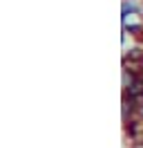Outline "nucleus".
<instances>
[{
	"instance_id": "obj_1",
	"label": "nucleus",
	"mask_w": 143,
	"mask_h": 148,
	"mask_svg": "<svg viewBox=\"0 0 143 148\" xmlns=\"http://www.w3.org/2000/svg\"><path fill=\"white\" fill-rule=\"evenodd\" d=\"M121 16H123V23L132 16H143V7H139L134 0H123V7H121Z\"/></svg>"
},
{
	"instance_id": "obj_2",
	"label": "nucleus",
	"mask_w": 143,
	"mask_h": 148,
	"mask_svg": "<svg viewBox=\"0 0 143 148\" xmlns=\"http://www.w3.org/2000/svg\"><path fill=\"white\" fill-rule=\"evenodd\" d=\"M123 32H125V34H130V36H143V23H139V25L123 23Z\"/></svg>"
},
{
	"instance_id": "obj_3",
	"label": "nucleus",
	"mask_w": 143,
	"mask_h": 148,
	"mask_svg": "<svg viewBox=\"0 0 143 148\" xmlns=\"http://www.w3.org/2000/svg\"><path fill=\"white\" fill-rule=\"evenodd\" d=\"M136 110H139V114H141V117H143V106H139V108H136Z\"/></svg>"
},
{
	"instance_id": "obj_4",
	"label": "nucleus",
	"mask_w": 143,
	"mask_h": 148,
	"mask_svg": "<svg viewBox=\"0 0 143 148\" xmlns=\"http://www.w3.org/2000/svg\"><path fill=\"white\" fill-rule=\"evenodd\" d=\"M141 65H143V58H141Z\"/></svg>"
}]
</instances>
